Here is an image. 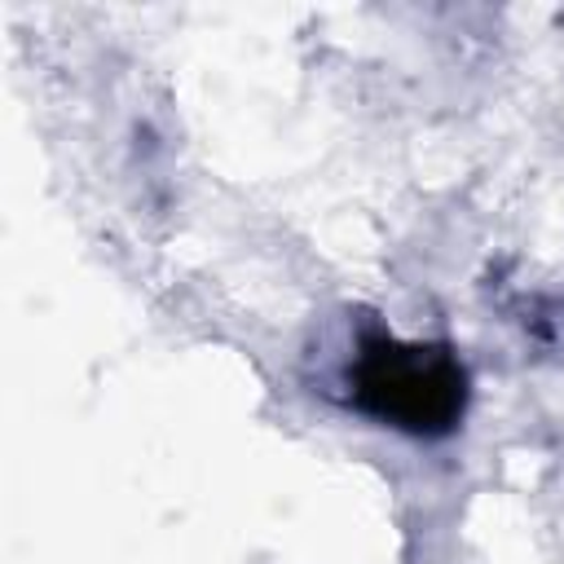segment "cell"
I'll use <instances>...</instances> for the list:
<instances>
[{"label":"cell","instance_id":"cell-1","mask_svg":"<svg viewBox=\"0 0 564 564\" xmlns=\"http://www.w3.org/2000/svg\"><path fill=\"white\" fill-rule=\"evenodd\" d=\"M348 379H352V397L361 401V410H370L375 419L392 427L441 436L463 419L467 379H463V366L445 348L366 339Z\"/></svg>","mask_w":564,"mask_h":564}]
</instances>
